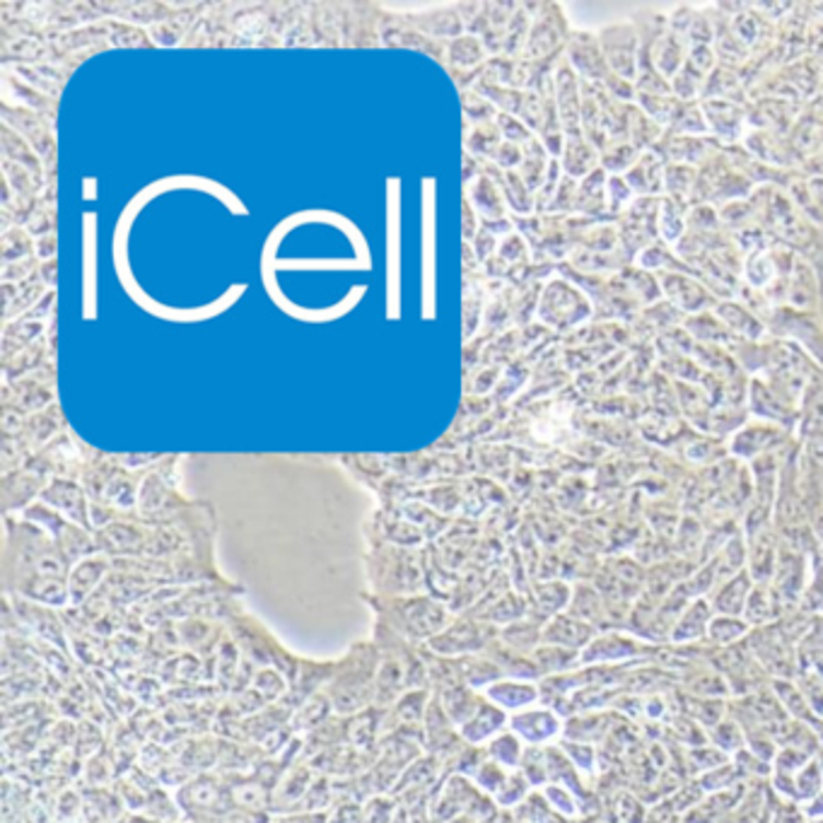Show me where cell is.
<instances>
[{
    "label": "cell",
    "mask_w": 823,
    "mask_h": 823,
    "mask_svg": "<svg viewBox=\"0 0 823 823\" xmlns=\"http://www.w3.org/2000/svg\"><path fill=\"white\" fill-rule=\"evenodd\" d=\"M372 640L380 650L378 669V691H374V708H392L406 691L430 688L428 666L422 660L420 645L408 642L390 626L374 618Z\"/></svg>",
    "instance_id": "cell-1"
},
{
    "label": "cell",
    "mask_w": 823,
    "mask_h": 823,
    "mask_svg": "<svg viewBox=\"0 0 823 823\" xmlns=\"http://www.w3.org/2000/svg\"><path fill=\"white\" fill-rule=\"evenodd\" d=\"M380 650L374 640H358L336 660V672L328 681L324 693L334 705L336 715L352 717L374 705L378 691Z\"/></svg>",
    "instance_id": "cell-2"
},
{
    "label": "cell",
    "mask_w": 823,
    "mask_h": 823,
    "mask_svg": "<svg viewBox=\"0 0 823 823\" xmlns=\"http://www.w3.org/2000/svg\"><path fill=\"white\" fill-rule=\"evenodd\" d=\"M372 614L408 642L426 645L452 621V608L428 592L408 596L362 594Z\"/></svg>",
    "instance_id": "cell-3"
},
{
    "label": "cell",
    "mask_w": 823,
    "mask_h": 823,
    "mask_svg": "<svg viewBox=\"0 0 823 823\" xmlns=\"http://www.w3.org/2000/svg\"><path fill=\"white\" fill-rule=\"evenodd\" d=\"M368 578L374 596L422 594L428 584L426 560L408 550H380L370 556Z\"/></svg>",
    "instance_id": "cell-4"
},
{
    "label": "cell",
    "mask_w": 823,
    "mask_h": 823,
    "mask_svg": "<svg viewBox=\"0 0 823 823\" xmlns=\"http://www.w3.org/2000/svg\"><path fill=\"white\" fill-rule=\"evenodd\" d=\"M176 802H179L184 816L194 823H213L218 816L237 809L230 780L213 773L196 775V778L179 787Z\"/></svg>",
    "instance_id": "cell-5"
},
{
    "label": "cell",
    "mask_w": 823,
    "mask_h": 823,
    "mask_svg": "<svg viewBox=\"0 0 823 823\" xmlns=\"http://www.w3.org/2000/svg\"><path fill=\"white\" fill-rule=\"evenodd\" d=\"M486 626H480V623L472 621L468 616H452V621L447 623V628L434 635L430 642H426V648L442 657H464L486 650Z\"/></svg>",
    "instance_id": "cell-6"
},
{
    "label": "cell",
    "mask_w": 823,
    "mask_h": 823,
    "mask_svg": "<svg viewBox=\"0 0 823 823\" xmlns=\"http://www.w3.org/2000/svg\"><path fill=\"white\" fill-rule=\"evenodd\" d=\"M8 599L15 608L22 628H27L32 635H37V638L44 640L46 645H54V648H61L63 652H68L66 618L61 616V611L27 602V599H20V596H8Z\"/></svg>",
    "instance_id": "cell-7"
},
{
    "label": "cell",
    "mask_w": 823,
    "mask_h": 823,
    "mask_svg": "<svg viewBox=\"0 0 823 823\" xmlns=\"http://www.w3.org/2000/svg\"><path fill=\"white\" fill-rule=\"evenodd\" d=\"M112 572V560L107 554H92L78 560L68 575L70 606H82L90 596H95Z\"/></svg>",
    "instance_id": "cell-8"
},
{
    "label": "cell",
    "mask_w": 823,
    "mask_h": 823,
    "mask_svg": "<svg viewBox=\"0 0 823 823\" xmlns=\"http://www.w3.org/2000/svg\"><path fill=\"white\" fill-rule=\"evenodd\" d=\"M432 696L440 700L444 712L450 715V720L456 727H464L478 712L480 705H484V698L478 696L476 688L462 684V681L460 684H452L438 693H432Z\"/></svg>",
    "instance_id": "cell-9"
},
{
    "label": "cell",
    "mask_w": 823,
    "mask_h": 823,
    "mask_svg": "<svg viewBox=\"0 0 823 823\" xmlns=\"http://www.w3.org/2000/svg\"><path fill=\"white\" fill-rule=\"evenodd\" d=\"M42 498L54 505L56 512H63L68 520L80 522V526H88L85 498H82V490L76 484H70V480H54V484L42 492Z\"/></svg>",
    "instance_id": "cell-10"
},
{
    "label": "cell",
    "mask_w": 823,
    "mask_h": 823,
    "mask_svg": "<svg viewBox=\"0 0 823 823\" xmlns=\"http://www.w3.org/2000/svg\"><path fill=\"white\" fill-rule=\"evenodd\" d=\"M332 715H336L334 705L332 700H328L326 693L320 691V693H314L312 698L304 700L295 712H292L288 727L292 734H310L316 727H322Z\"/></svg>",
    "instance_id": "cell-11"
},
{
    "label": "cell",
    "mask_w": 823,
    "mask_h": 823,
    "mask_svg": "<svg viewBox=\"0 0 823 823\" xmlns=\"http://www.w3.org/2000/svg\"><path fill=\"white\" fill-rule=\"evenodd\" d=\"M505 725V715L492 705V700H484L478 712L468 720L464 727H460L462 739L466 744H484L490 737L498 734V729Z\"/></svg>",
    "instance_id": "cell-12"
},
{
    "label": "cell",
    "mask_w": 823,
    "mask_h": 823,
    "mask_svg": "<svg viewBox=\"0 0 823 823\" xmlns=\"http://www.w3.org/2000/svg\"><path fill=\"white\" fill-rule=\"evenodd\" d=\"M454 662H456V672H460L462 684L472 686L476 691L492 686V681H498V676H500V669L480 654L454 657Z\"/></svg>",
    "instance_id": "cell-13"
},
{
    "label": "cell",
    "mask_w": 823,
    "mask_h": 823,
    "mask_svg": "<svg viewBox=\"0 0 823 823\" xmlns=\"http://www.w3.org/2000/svg\"><path fill=\"white\" fill-rule=\"evenodd\" d=\"M488 700H492L500 708H517V705H524L532 700L534 691L522 684H510V681H496V684L486 688Z\"/></svg>",
    "instance_id": "cell-14"
},
{
    "label": "cell",
    "mask_w": 823,
    "mask_h": 823,
    "mask_svg": "<svg viewBox=\"0 0 823 823\" xmlns=\"http://www.w3.org/2000/svg\"><path fill=\"white\" fill-rule=\"evenodd\" d=\"M398 814V802L394 795H374L362 804L364 823H394Z\"/></svg>",
    "instance_id": "cell-15"
},
{
    "label": "cell",
    "mask_w": 823,
    "mask_h": 823,
    "mask_svg": "<svg viewBox=\"0 0 823 823\" xmlns=\"http://www.w3.org/2000/svg\"><path fill=\"white\" fill-rule=\"evenodd\" d=\"M517 751H520V746H517V739L512 734H498L488 746V754L498 763H505V766H512L517 761Z\"/></svg>",
    "instance_id": "cell-16"
},
{
    "label": "cell",
    "mask_w": 823,
    "mask_h": 823,
    "mask_svg": "<svg viewBox=\"0 0 823 823\" xmlns=\"http://www.w3.org/2000/svg\"><path fill=\"white\" fill-rule=\"evenodd\" d=\"M474 780H476L478 787H484V790H488V792H498V790H502V785H505V775H502V770L496 766V763H484V766H480V768L476 770Z\"/></svg>",
    "instance_id": "cell-17"
},
{
    "label": "cell",
    "mask_w": 823,
    "mask_h": 823,
    "mask_svg": "<svg viewBox=\"0 0 823 823\" xmlns=\"http://www.w3.org/2000/svg\"><path fill=\"white\" fill-rule=\"evenodd\" d=\"M328 823H364L360 802H338L328 811Z\"/></svg>",
    "instance_id": "cell-18"
},
{
    "label": "cell",
    "mask_w": 823,
    "mask_h": 823,
    "mask_svg": "<svg viewBox=\"0 0 823 823\" xmlns=\"http://www.w3.org/2000/svg\"><path fill=\"white\" fill-rule=\"evenodd\" d=\"M286 823H328V811H298L280 816Z\"/></svg>",
    "instance_id": "cell-19"
},
{
    "label": "cell",
    "mask_w": 823,
    "mask_h": 823,
    "mask_svg": "<svg viewBox=\"0 0 823 823\" xmlns=\"http://www.w3.org/2000/svg\"><path fill=\"white\" fill-rule=\"evenodd\" d=\"M213 823H256V821H254V816L250 814V811L232 809V811H228V814L218 816Z\"/></svg>",
    "instance_id": "cell-20"
},
{
    "label": "cell",
    "mask_w": 823,
    "mask_h": 823,
    "mask_svg": "<svg viewBox=\"0 0 823 823\" xmlns=\"http://www.w3.org/2000/svg\"><path fill=\"white\" fill-rule=\"evenodd\" d=\"M126 823H164V821H158V819H150V816H143V814H134L128 816Z\"/></svg>",
    "instance_id": "cell-21"
},
{
    "label": "cell",
    "mask_w": 823,
    "mask_h": 823,
    "mask_svg": "<svg viewBox=\"0 0 823 823\" xmlns=\"http://www.w3.org/2000/svg\"><path fill=\"white\" fill-rule=\"evenodd\" d=\"M192 823H194V821H192Z\"/></svg>",
    "instance_id": "cell-22"
}]
</instances>
